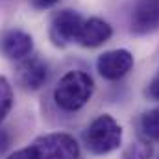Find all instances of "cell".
Here are the masks:
<instances>
[{"label": "cell", "instance_id": "obj_1", "mask_svg": "<svg viewBox=\"0 0 159 159\" xmlns=\"http://www.w3.org/2000/svg\"><path fill=\"white\" fill-rule=\"evenodd\" d=\"M94 93V81L83 70H69L54 89V100L63 111L81 109Z\"/></svg>", "mask_w": 159, "mask_h": 159}, {"label": "cell", "instance_id": "obj_2", "mask_svg": "<svg viewBox=\"0 0 159 159\" xmlns=\"http://www.w3.org/2000/svg\"><path fill=\"white\" fill-rule=\"evenodd\" d=\"M85 144L87 148L96 154L104 156L117 150L122 143V128L111 115L104 113L93 120L85 131Z\"/></svg>", "mask_w": 159, "mask_h": 159}, {"label": "cell", "instance_id": "obj_3", "mask_svg": "<svg viewBox=\"0 0 159 159\" xmlns=\"http://www.w3.org/2000/svg\"><path fill=\"white\" fill-rule=\"evenodd\" d=\"M32 159H80V146L69 133H46L37 137L30 146Z\"/></svg>", "mask_w": 159, "mask_h": 159}, {"label": "cell", "instance_id": "obj_4", "mask_svg": "<svg viewBox=\"0 0 159 159\" xmlns=\"http://www.w3.org/2000/svg\"><path fill=\"white\" fill-rule=\"evenodd\" d=\"M83 17L72 9H61L54 15L50 22V39L56 46H65L78 39V34L83 24Z\"/></svg>", "mask_w": 159, "mask_h": 159}, {"label": "cell", "instance_id": "obj_5", "mask_svg": "<svg viewBox=\"0 0 159 159\" xmlns=\"http://www.w3.org/2000/svg\"><path fill=\"white\" fill-rule=\"evenodd\" d=\"M96 69L100 76L109 81H117L124 78L131 69H133V56L126 48H117V50H107L98 56L96 59Z\"/></svg>", "mask_w": 159, "mask_h": 159}, {"label": "cell", "instance_id": "obj_6", "mask_svg": "<svg viewBox=\"0 0 159 159\" xmlns=\"http://www.w3.org/2000/svg\"><path fill=\"white\" fill-rule=\"evenodd\" d=\"M46 78H48V67L41 57L28 56L17 67V83L24 91H39L44 85Z\"/></svg>", "mask_w": 159, "mask_h": 159}, {"label": "cell", "instance_id": "obj_7", "mask_svg": "<svg viewBox=\"0 0 159 159\" xmlns=\"http://www.w3.org/2000/svg\"><path fill=\"white\" fill-rule=\"evenodd\" d=\"M159 28V0H137L131 11V32L152 34Z\"/></svg>", "mask_w": 159, "mask_h": 159}, {"label": "cell", "instance_id": "obj_8", "mask_svg": "<svg viewBox=\"0 0 159 159\" xmlns=\"http://www.w3.org/2000/svg\"><path fill=\"white\" fill-rule=\"evenodd\" d=\"M0 50L7 59L22 61L34 52V39L24 30H7L0 39Z\"/></svg>", "mask_w": 159, "mask_h": 159}, {"label": "cell", "instance_id": "obj_9", "mask_svg": "<svg viewBox=\"0 0 159 159\" xmlns=\"http://www.w3.org/2000/svg\"><path fill=\"white\" fill-rule=\"evenodd\" d=\"M111 35H113V30H111L109 22H106L104 19H98V17H91V19L83 20L76 43L81 44L83 48H96V46H102L104 43H107L111 39Z\"/></svg>", "mask_w": 159, "mask_h": 159}, {"label": "cell", "instance_id": "obj_10", "mask_svg": "<svg viewBox=\"0 0 159 159\" xmlns=\"http://www.w3.org/2000/svg\"><path fill=\"white\" fill-rule=\"evenodd\" d=\"M13 107V87L6 76H0V124Z\"/></svg>", "mask_w": 159, "mask_h": 159}, {"label": "cell", "instance_id": "obj_11", "mask_svg": "<svg viewBox=\"0 0 159 159\" xmlns=\"http://www.w3.org/2000/svg\"><path fill=\"white\" fill-rule=\"evenodd\" d=\"M141 128L148 139L159 141V109H152V111L144 113L141 119Z\"/></svg>", "mask_w": 159, "mask_h": 159}, {"label": "cell", "instance_id": "obj_12", "mask_svg": "<svg viewBox=\"0 0 159 159\" xmlns=\"http://www.w3.org/2000/svg\"><path fill=\"white\" fill-rule=\"evenodd\" d=\"M152 154H154V150H152L150 143L135 141L126 146V150L122 152V159H150Z\"/></svg>", "mask_w": 159, "mask_h": 159}, {"label": "cell", "instance_id": "obj_13", "mask_svg": "<svg viewBox=\"0 0 159 159\" xmlns=\"http://www.w3.org/2000/svg\"><path fill=\"white\" fill-rule=\"evenodd\" d=\"M148 96L152 98V100H157L159 102V76H156V78L150 81V85H148Z\"/></svg>", "mask_w": 159, "mask_h": 159}, {"label": "cell", "instance_id": "obj_14", "mask_svg": "<svg viewBox=\"0 0 159 159\" xmlns=\"http://www.w3.org/2000/svg\"><path fill=\"white\" fill-rule=\"evenodd\" d=\"M11 144V137L6 129H0V154H4Z\"/></svg>", "mask_w": 159, "mask_h": 159}, {"label": "cell", "instance_id": "obj_15", "mask_svg": "<svg viewBox=\"0 0 159 159\" xmlns=\"http://www.w3.org/2000/svg\"><path fill=\"white\" fill-rule=\"evenodd\" d=\"M30 2H32V6L35 9H48V7L56 6L59 0H30Z\"/></svg>", "mask_w": 159, "mask_h": 159}, {"label": "cell", "instance_id": "obj_16", "mask_svg": "<svg viewBox=\"0 0 159 159\" xmlns=\"http://www.w3.org/2000/svg\"><path fill=\"white\" fill-rule=\"evenodd\" d=\"M7 159H32V157H30V150H28V148H22V150L13 152Z\"/></svg>", "mask_w": 159, "mask_h": 159}, {"label": "cell", "instance_id": "obj_17", "mask_svg": "<svg viewBox=\"0 0 159 159\" xmlns=\"http://www.w3.org/2000/svg\"><path fill=\"white\" fill-rule=\"evenodd\" d=\"M157 159H159V157H157Z\"/></svg>", "mask_w": 159, "mask_h": 159}]
</instances>
